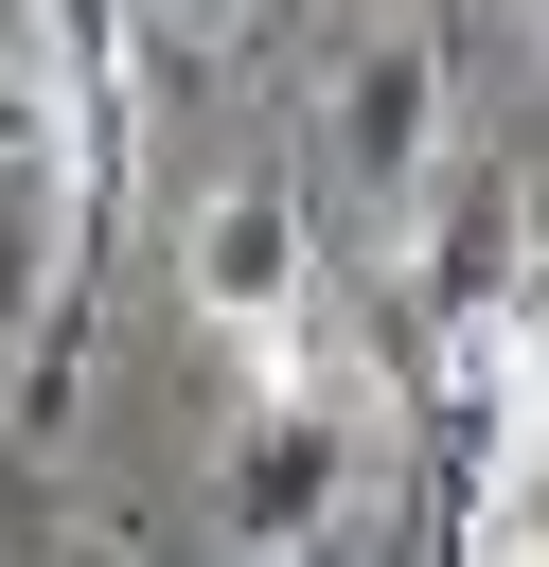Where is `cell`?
<instances>
[{
	"label": "cell",
	"instance_id": "52a82bcc",
	"mask_svg": "<svg viewBox=\"0 0 549 567\" xmlns=\"http://www.w3.org/2000/svg\"><path fill=\"white\" fill-rule=\"evenodd\" d=\"M531 35H549V0H531Z\"/></svg>",
	"mask_w": 549,
	"mask_h": 567
},
{
	"label": "cell",
	"instance_id": "3957f363",
	"mask_svg": "<svg viewBox=\"0 0 549 567\" xmlns=\"http://www.w3.org/2000/svg\"><path fill=\"white\" fill-rule=\"evenodd\" d=\"M319 142H336V177H354L372 213H407V195L460 159V142H443V35H354V53H336Z\"/></svg>",
	"mask_w": 549,
	"mask_h": 567
},
{
	"label": "cell",
	"instance_id": "8992f818",
	"mask_svg": "<svg viewBox=\"0 0 549 567\" xmlns=\"http://www.w3.org/2000/svg\"><path fill=\"white\" fill-rule=\"evenodd\" d=\"M53 567H142V549H124V532H71V549H53Z\"/></svg>",
	"mask_w": 549,
	"mask_h": 567
},
{
	"label": "cell",
	"instance_id": "6da1fadb",
	"mask_svg": "<svg viewBox=\"0 0 549 567\" xmlns=\"http://www.w3.org/2000/svg\"><path fill=\"white\" fill-rule=\"evenodd\" d=\"M354 478H372V408H354V372H336V337H301V354H266L248 372V425H230V549L248 567H319L336 532H354Z\"/></svg>",
	"mask_w": 549,
	"mask_h": 567
},
{
	"label": "cell",
	"instance_id": "277c9868",
	"mask_svg": "<svg viewBox=\"0 0 549 567\" xmlns=\"http://www.w3.org/2000/svg\"><path fill=\"white\" fill-rule=\"evenodd\" d=\"M71 284H89V195H71V142H53V159H0V337H35Z\"/></svg>",
	"mask_w": 549,
	"mask_h": 567
},
{
	"label": "cell",
	"instance_id": "7a4b0ae2",
	"mask_svg": "<svg viewBox=\"0 0 549 567\" xmlns=\"http://www.w3.org/2000/svg\"><path fill=\"white\" fill-rule=\"evenodd\" d=\"M177 284H195V319H213L248 372L301 354V337H319V213H301V177H213L195 230H177Z\"/></svg>",
	"mask_w": 549,
	"mask_h": 567
},
{
	"label": "cell",
	"instance_id": "5b68a950",
	"mask_svg": "<svg viewBox=\"0 0 549 567\" xmlns=\"http://www.w3.org/2000/svg\"><path fill=\"white\" fill-rule=\"evenodd\" d=\"M460 567H549V443H496V478H478V532H460Z\"/></svg>",
	"mask_w": 549,
	"mask_h": 567
}]
</instances>
